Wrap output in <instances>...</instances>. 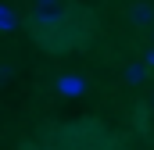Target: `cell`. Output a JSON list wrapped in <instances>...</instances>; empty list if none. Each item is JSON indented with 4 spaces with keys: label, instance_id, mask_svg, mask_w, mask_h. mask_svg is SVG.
<instances>
[{
    "label": "cell",
    "instance_id": "1",
    "mask_svg": "<svg viewBox=\"0 0 154 150\" xmlns=\"http://www.w3.org/2000/svg\"><path fill=\"white\" fill-rule=\"evenodd\" d=\"M82 29H79L75 18H65V25H57L54 32H47V36H36L39 46L43 50H50V54H65V50H72V46H79L82 43Z\"/></svg>",
    "mask_w": 154,
    "mask_h": 150
},
{
    "label": "cell",
    "instance_id": "2",
    "mask_svg": "<svg viewBox=\"0 0 154 150\" xmlns=\"http://www.w3.org/2000/svg\"><path fill=\"white\" fill-rule=\"evenodd\" d=\"M65 18H68V14H65L61 7H36L29 22H32V32H36V36H47V32H54L57 25H65Z\"/></svg>",
    "mask_w": 154,
    "mask_h": 150
},
{
    "label": "cell",
    "instance_id": "3",
    "mask_svg": "<svg viewBox=\"0 0 154 150\" xmlns=\"http://www.w3.org/2000/svg\"><path fill=\"white\" fill-rule=\"evenodd\" d=\"M129 25L133 29H154V7L151 4H129Z\"/></svg>",
    "mask_w": 154,
    "mask_h": 150
},
{
    "label": "cell",
    "instance_id": "4",
    "mask_svg": "<svg viewBox=\"0 0 154 150\" xmlns=\"http://www.w3.org/2000/svg\"><path fill=\"white\" fill-rule=\"evenodd\" d=\"M143 79H147V64H143V61L125 64V82H143Z\"/></svg>",
    "mask_w": 154,
    "mask_h": 150
},
{
    "label": "cell",
    "instance_id": "5",
    "mask_svg": "<svg viewBox=\"0 0 154 150\" xmlns=\"http://www.w3.org/2000/svg\"><path fill=\"white\" fill-rule=\"evenodd\" d=\"M0 29H14V11L0 4Z\"/></svg>",
    "mask_w": 154,
    "mask_h": 150
},
{
    "label": "cell",
    "instance_id": "6",
    "mask_svg": "<svg viewBox=\"0 0 154 150\" xmlns=\"http://www.w3.org/2000/svg\"><path fill=\"white\" fill-rule=\"evenodd\" d=\"M32 4H36V7H57L61 0H32Z\"/></svg>",
    "mask_w": 154,
    "mask_h": 150
},
{
    "label": "cell",
    "instance_id": "7",
    "mask_svg": "<svg viewBox=\"0 0 154 150\" xmlns=\"http://www.w3.org/2000/svg\"><path fill=\"white\" fill-rule=\"evenodd\" d=\"M147 64H154V50H151V54H147Z\"/></svg>",
    "mask_w": 154,
    "mask_h": 150
},
{
    "label": "cell",
    "instance_id": "8",
    "mask_svg": "<svg viewBox=\"0 0 154 150\" xmlns=\"http://www.w3.org/2000/svg\"><path fill=\"white\" fill-rule=\"evenodd\" d=\"M151 107H154V89H151Z\"/></svg>",
    "mask_w": 154,
    "mask_h": 150
}]
</instances>
